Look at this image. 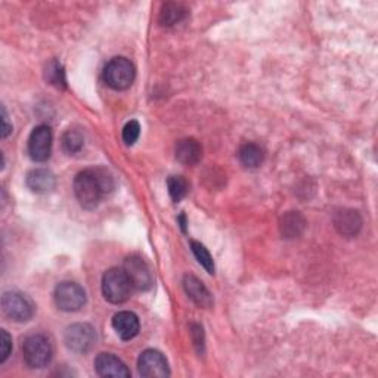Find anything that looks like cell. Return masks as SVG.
Returning <instances> with one entry per match:
<instances>
[{
    "label": "cell",
    "mask_w": 378,
    "mask_h": 378,
    "mask_svg": "<svg viewBox=\"0 0 378 378\" xmlns=\"http://www.w3.org/2000/svg\"><path fill=\"white\" fill-rule=\"evenodd\" d=\"M114 189L112 175L106 168H87L77 173L74 179V194L79 204L85 210H94L106 197Z\"/></svg>",
    "instance_id": "1"
},
{
    "label": "cell",
    "mask_w": 378,
    "mask_h": 378,
    "mask_svg": "<svg viewBox=\"0 0 378 378\" xmlns=\"http://www.w3.org/2000/svg\"><path fill=\"white\" fill-rule=\"evenodd\" d=\"M133 285L126 275L124 269L111 268L102 278V294L112 305H120L129 300Z\"/></svg>",
    "instance_id": "2"
},
{
    "label": "cell",
    "mask_w": 378,
    "mask_h": 378,
    "mask_svg": "<svg viewBox=\"0 0 378 378\" xmlns=\"http://www.w3.org/2000/svg\"><path fill=\"white\" fill-rule=\"evenodd\" d=\"M22 356L30 368H45L52 359V346L42 334H33L22 343Z\"/></svg>",
    "instance_id": "3"
},
{
    "label": "cell",
    "mask_w": 378,
    "mask_h": 378,
    "mask_svg": "<svg viewBox=\"0 0 378 378\" xmlns=\"http://www.w3.org/2000/svg\"><path fill=\"white\" fill-rule=\"evenodd\" d=\"M135 67L127 58H112L106 70H103V80L114 90H126L135 82Z\"/></svg>",
    "instance_id": "4"
},
{
    "label": "cell",
    "mask_w": 378,
    "mask_h": 378,
    "mask_svg": "<svg viewBox=\"0 0 378 378\" xmlns=\"http://www.w3.org/2000/svg\"><path fill=\"white\" fill-rule=\"evenodd\" d=\"M64 342L75 354H87L96 344V331L89 324H73L65 330Z\"/></svg>",
    "instance_id": "5"
},
{
    "label": "cell",
    "mask_w": 378,
    "mask_h": 378,
    "mask_svg": "<svg viewBox=\"0 0 378 378\" xmlns=\"http://www.w3.org/2000/svg\"><path fill=\"white\" fill-rule=\"evenodd\" d=\"M2 310L12 321L27 322L34 315V305L25 294L9 291L2 297Z\"/></svg>",
    "instance_id": "6"
},
{
    "label": "cell",
    "mask_w": 378,
    "mask_h": 378,
    "mask_svg": "<svg viewBox=\"0 0 378 378\" xmlns=\"http://www.w3.org/2000/svg\"><path fill=\"white\" fill-rule=\"evenodd\" d=\"M55 303L64 312H79L86 305V293L79 284L64 281L55 289Z\"/></svg>",
    "instance_id": "7"
},
{
    "label": "cell",
    "mask_w": 378,
    "mask_h": 378,
    "mask_svg": "<svg viewBox=\"0 0 378 378\" xmlns=\"http://www.w3.org/2000/svg\"><path fill=\"white\" fill-rule=\"evenodd\" d=\"M126 275L129 277L130 282H132L133 289L138 291H148L152 284H154V277L152 272L148 266V263L143 260L140 256H129L124 260V266H123Z\"/></svg>",
    "instance_id": "8"
},
{
    "label": "cell",
    "mask_w": 378,
    "mask_h": 378,
    "mask_svg": "<svg viewBox=\"0 0 378 378\" xmlns=\"http://www.w3.org/2000/svg\"><path fill=\"white\" fill-rule=\"evenodd\" d=\"M138 371L145 378H164L170 375L168 362L159 350L148 349L138 359Z\"/></svg>",
    "instance_id": "9"
},
{
    "label": "cell",
    "mask_w": 378,
    "mask_h": 378,
    "mask_svg": "<svg viewBox=\"0 0 378 378\" xmlns=\"http://www.w3.org/2000/svg\"><path fill=\"white\" fill-rule=\"evenodd\" d=\"M52 152V130L49 126H37L29 138V154L31 160L45 163Z\"/></svg>",
    "instance_id": "10"
},
{
    "label": "cell",
    "mask_w": 378,
    "mask_h": 378,
    "mask_svg": "<svg viewBox=\"0 0 378 378\" xmlns=\"http://www.w3.org/2000/svg\"><path fill=\"white\" fill-rule=\"evenodd\" d=\"M95 370L99 377H114V378H129L130 371L126 363L114 356L112 354H99L95 359Z\"/></svg>",
    "instance_id": "11"
},
{
    "label": "cell",
    "mask_w": 378,
    "mask_h": 378,
    "mask_svg": "<svg viewBox=\"0 0 378 378\" xmlns=\"http://www.w3.org/2000/svg\"><path fill=\"white\" fill-rule=\"evenodd\" d=\"M112 328L122 340H132V338L138 335L140 328L139 318L133 312H119L112 318Z\"/></svg>",
    "instance_id": "12"
},
{
    "label": "cell",
    "mask_w": 378,
    "mask_h": 378,
    "mask_svg": "<svg viewBox=\"0 0 378 378\" xmlns=\"http://www.w3.org/2000/svg\"><path fill=\"white\" fill-rule=\"evenodd\" d=\"M184 289L188 297L192 300L195 305L200 307H212L213 297L210 291L207 290V286L194 275H185L184 277Z\"/></svg>",
    "instance_id": "13"
},
{
    "label": "cell",
    "mask_w": 378,
    "mask_h": 378,
    "mask_svg": "<svg viewBox=\"0 0 378 378\" xmlns=\"http://www.w3.org/2000/svg\"><path fill=\"white\" fill-rule=\"evenodd\" d=\"M334 225L343 237H356L362 228L361 215L355 210H342L334 216Z\"/></svg>",
    "instance_id": "14"
},
{
    "label": "cell",
    "mask_w": 378,
    "mask_h": 378,
    "mask_svg": "<svg viewBox=\"0 0 378 378\" xmlns=\"http://www.w3.org/2000/svg\"><path fill=\"white\" fill-rule=\"evenodd\" d=\"M175 152H176V160L179 163H182L184 166H195L201 160L203 148L195 139L187 138L176 143Z\"/></svg>",
    "instance_id": "15"
},
{
    "label": "cell",
    "mask_w": 378,
    "mask_h": 378,
    "mask_svg": "<svg viewBox=\"0 0 378 378\" xmlns=\"http://www.w3.org/2000/svg\"><path fill=\"white\" fill-rule=\"evenodd\" d=\"M25 184L36 194H48L55 188L57 179L54 173L46 170V168H36V170L29 172L27 177H25Z\"/></svg>",
    "instance_id": "16"
},
{
    "label": "cell",
    "mask_w": 378,
    "mask_h": 378,
    "mask_svg": "<svg viewBox=\"0 0 378 378\" xmlns=\"http://www.w3.org/2000/svg\"><path fill=\"white\" fill-rule=\"evenodd\" d=\"M306 220L298 212L285 213L279 220V231L284 238H297L303 233Z\"/></svg>",
    "instance_id": "17"
},
{
    "label": "cell",
    "mask_w": 378,
    "mask_h": 378,
    "mask_svg": "<svg viewBox=\"0 0 378 378\" xmlns=\"http://www.w3.org/2000/svg\"><path fill=\"white\" fill-rule=\"evenodd\" d=\"M188 14V10L184 5L180 3H164L160 10L159 21L163 27H172V25L180 22Z\"/></svg>",
    "instance_id": "18"
},
{
    "label": "cell",
    "mask_w": 378,
    "mask_h": 378,
    "mask_svg": "<svg viewBox=\"0 0 378 378\" xmlns=\"http://www.w3.org/2000/svg\"><path fill=\"white\" fill-rule=\"evenodd\" d=\"M238 155H240L241 163L249 168H257L263 163V159H265L263 150L259 145H256V143H245V145L241 147Z\"/></svg>",
    "instance_id": "19"
},
{
    "label": "cell",
    "mask_w": 378,
    "mask_h": 378,
    "mask_svg": "<svg viewBox=\"0 0 378 378\" xmlns=\"http://www.w3.org/2000/svg\"><path fill=\"white\" fill-rule=\"evenodd\" d=\"M45 79L52 86L57 89H65L67 87V79H65V71L59 61L52 59L45 68Z\"/></svg>",
    "instance_id": "20"
},
{
    "label": "cell",
    "mask_w": 378,
    "mask_h": 378,
    "mask_svg": "<svg viewBox=\"0 0 378 378\" xmlns=\"http://www.w3.org/2000/svg\"><path fill=\"white\" fill-rule=\"evenodd\" d=\"M61 143H62V150L70 154V155H74L77 152H80L83 145H85V138L83 135L79 132V130L75 129H68L67 132H65L62 135V139H61Z\"/></svg>",
    "instance_id": "21"
},
{
    "label": "cell",
    "mask_w": 378,
    "mask_h": 378,
    "mask_svg": "<svg viewBox=\"0 0 378 378\" xmlns=\"http://www.w3.org/2000/svg\"><path fill=\"white\" fill-rule=\"evenodd\" d=\"M167 188L168 194L175 203H179L187 197L189 191V184L184 176H170L167 179Z\"/></svg>",
    "instance_id": "22"
},
{
    "label": "cell",
    "mask_w": 378,
    "mask_h": 378,
    "mask_svg": "<svg viewBox=\"0 0 378 378\" xmlns=\"http://www.w3.org/2000/svg\"><path fill=\"white\" fill-rule=\"evenodd\" d=\"M191 249H192L194 256L197 257V260L200 262V265L208 273H212V275H213V273H215V262H213L212 254L208 253V250L205 249V247L198 241H191Z\"/></svg>",
    "instance_id": "23"
},
{
    "label": "cell",
    "mask_w": 378,
    "mask_h": 378,
    "mask_svg": "<svg viewBox=\"0 0 378 378\" xmlns=\"http://www.w3.org/2000/svg\"><path fill=\"white\" fill-rule=\"evenodd\" d=\"M139 135H140V126L136 120H132L129 122L124 129H123V140L126 145L132 147L133 143L139 139Z\"/></svg>",
    "instance_id": "24"
},
{
    "label": "cell",
    "mask_w": 378,
    "mask_h": 378,
    "mask_svg": "<svg viewBox=\"0 0 378 378\" xmlns=\"http://www.w3.org/2000/svg\"><path fill=\"white\" fill-rule=\"evenodd\" d=\"M12 350V338L6 330H0V363H3Z\"/></svg>",
    "instance_id": "25"
},
{
    "label": "cell",
    "mask_w": 378,
    "mask_h": 378,
    "mask_svg": "<svg viewBox=\"0 0 378 378\" xmlns=\"http://www.w3.org/2000/svg\"><path fill=\"white\" fill-rule=\"evenodd\" d=\"M191 335H192V342L195 349L198 350V354H203L204 351V333L203 327L198 324H192L191 325Z\"/></svg>",
    "instance_id": "26"
},
{
    "label": "cell",
    "mask_w": 378,
    "mask_h": 378,
    "mask_svg": "<svg viewBox=\"0 0 378 378\" xmlns=\"http://www.w3.org/2000/svg\"><path fill=\"white\" fill-rule=\"evenodd\" d=\"M12 132V126L8 122V114L5 107H2V138H8V135Z\"/></svg>",
    "instance_id": "27"
},
{
    "label": "cell",
    "mask_w": 378,
    "mask_h": 378,
    "mask_svg": "<svg viewBox=\"0 0 378 378\" xmlns=\"http://www.w3.org/2000/svg\"><path fill=\"white\" fill-rule=\"evenodd\" d=\"M179 221H180V226H182V231H187V220H185V215H180V217H179Z\"/></svg>",
    "instance_id": "28"
}]
</instances>
